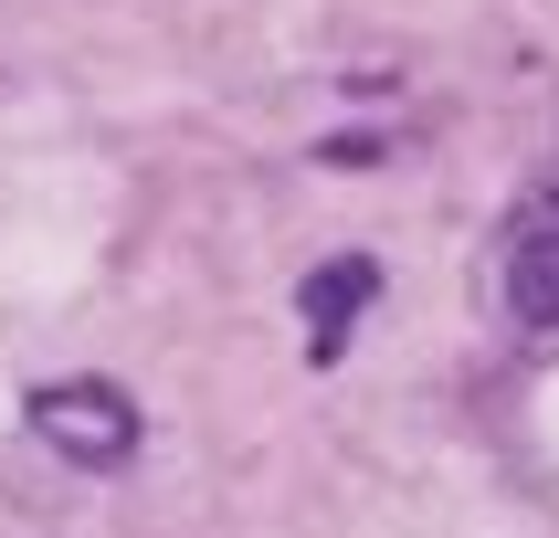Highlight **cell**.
I'll use <instances>...</instances> for the list:
<instances>
[{"label":"cell","mask_w":559,"mask_h":538,"mask_svg":"<svg viewBox=\"0 0 559 538\" xmlns=\"http://www.w3.org/2000/svg\"><path fill=\"white\" fill-rule=\"evenodd\" d=\"M32 433L53 443L63 465H85V475H127L138 465V443H148V422H138V391H117V380H43L32 391Z\"/></svg>","instance_id":"obj_1"},{"label":"cell","mask_w":559,"mask_h":538,"mask_svg":"<svg viewBox=\"0 0 559 538\" xmlns=\"http://www.w3.org/2000/svg\"><path fill=\"white\" fill-rule=\"evenodd\" d=\"M497 307L518 338H559V190H528L497 232Z\"/></svg>","instance_id":"obj_2"},{"label":"cell","mask_w":559,"mask_h":538,"mask_svg":"<svg viewBox=\"0 0 559 538\" xmlns=\"http://www.w3.org/2000/svg\"><path fill=\"white\" fill-rule=\"evenodd\" d=\"M370 296H380V264H370V253H338V264H317V275H307L296 307H307V359H317V370L348 348V327H359Z\"/></svg>","instance_id":"obj_3"}]
</instances>
